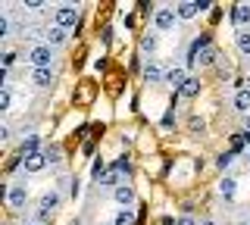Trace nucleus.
I'll return each mask as SVG.
<instances>
[{"instance_id": "obj_20", "label": "nucleus", "mask_w": 250, "mask_h": 225, "mask_svg": "<svg viewBox=\"0 0 250 225\" xmlns=\"http://www.w3.org/2000/svg\"><path fill=\"white\" fill-rule=\"evenodd\" d=\"M62 38H66V35H62V28H60V25L47 28V41H50V44H62Z\"/></svg>"}, {"instance_id": "obj_5", "label": "nucleus", "mask_w": 250, "mask_h": 225, "mask_svg": "<svg viewBox=\"0 0 250 225\" xmlns=\"http://www.w3.org/2000/svg\"><path fill=\"white\" fill-rule=\"evenodd\" d=\"M113 200H116L122 209H128L131 204H135V191L125 188V184H119V188H113Z\"/></svg>"}, {"instance_id": "obj_27", "label": "nucleus", "mask_w": 250, "mask_h": 225, "mask_svg": "<svg viewBox=\"0 0 250 225\" xmlns=\"http://www.w3.org/2000/svg\"><path fill=\"white\" fill-rule=\"evenodd\" d=\"M197 10L207 13V10H213V3H209V0H197Z\"/></svg>"}, {"instance_id": "obj_13", "label": "nucleus", "mask_w": 250, "mask_h": 225, "mask_svg": "<svg viewBox=\"0 0 250 225\" xmlns=\"http://www.w3.org/2000/svg\"><path fill=\"white\" fill-rule=\"evenodd\" d=\"M234 44H238L241 53H250V32H244V28H241V32L234 35Z\"/></svg>"}, {"instance_id": "obj_28", "label": "nucleus", "mask_w": 250, "mask_h": 225, "mask_svg": "<svg viewBox=\"0 0 250 225\" xmlns=\"http://www.w3.org/2000/svg\"><path fill=\"white\" fill-rule=\"evenodd\" d=\"M178 225H197V219H191V216H182V219H178Z\"/></svg>"}, {"instance_id": "obj_22", "label": "nucleus", "mask_w": 250, "mask_h": 225, "mask_svg": "<svg viewBox=\"0 0 250 225\" xmlns=\"http://www.w3.org/2000/svg\"><path fill=\"white\" fill-rule=\"evenodd\" d=\"M10 103H13V94H10V91H0V110H10Z\"/></svg>"}, {"instance_id": "obj_14", "label": "nucleus", "mask_w": 250, "mask_h": 225, "mask_svg": "<svg viewBox=\"0 0 250 225\" xmlns=\"http://www.w3.org/2000/svg\"><path fill=\"white\" fill-rule=\"evenodd\" d=\"M113 225H135V213H131V209H119L116 219H113Z\"/></svg>"}, {"instance_id": "obj_26", "label": "nucleus", "mask_w": 250, "mask_h": 225, "mask_svg": "<svg viewBox=\"0 0 250 225\" xmlns=\"http://www.w3.org/2000/svg\"><path fill=\"white\" fill-rule=\"evenodd\" d=\"M234 157H238V153H234V150H229V153H222V157H219V166L225 169V166H229V163H231Z\"/></svg>"}, {"instance_id": "obj_18", "label": "nucleus", "mask_w": 250, "mask_h": 225, "mask_svg": "<svg viewBox=\"0 0 250 225\" xmlns=\"http://www.w3.org/2000/svg\"><path fill=\"white\" fill-rule=\"evenodd\" d=\"M197 63H200V66H213V63H216V47H207V50H200Z\"/></svg>"}, {"instance_id": "obj_30", "label": "nucleus", "mask_w": 250, "mask_h": 225, "mask_svg": "<svg viewBox=\"0 0 250 225\" xmlns=\"http://www.w3.org/2000/svg\"><path fill=\"white\" fill-rule=\"evenodd\" d=\"M244 131H247V135H250V116H247V119H244Z\"/></svg>"}, {"instance_id": "obj_17", "label": "nucleus", "mask_w": 250, "mask_h": 225, "mask_svg": "<svg viewBox=\"0 0 250 225\" xmlns=\"http://www.w3.org/2000/svg\"><path fill=\"white\" fill-rule=\"evenodd\" d=\"M57 204H60V197L50 191V194H47V197L41 200V216H44V213H50V209H57Z\"/></svg>"}, {"instance_id": "obj_24", "label": "nucleus", "mask_w": 250, "mask_h": 225, "mask_svg": "<svg viewBox=\"0 0 250 225\" xmlns=\"http://www.w3.org/2000/svg\"><path fill=\"white\" fill-rule=\"evenodd\" d=\"M116 175H119V172H113V169H106V175L100 178V184H116ZM116 188H119V184H116Z\"/></svg>"}, {"instance_id": "obj_10", "label": "nucleus", "mask_w": 250, "mask_h": 225, "mask_svg": "<svg viewBox=\"0 0 250 225\" xmlns=\"http://www.w3.org/2000/svg\"><path fill=\"white\" fill-rule=\"evenodd\" d=\"M175 25V13L172 10H156V28H172Z\"/></svg>"}, {"instance_id": "obj_19", "label": "nucleus", "mask_w": 250, "mask_h": 225, "mask_svg": "<svg viewBox=\"0 0 250 225\" xmlns=\"http://www.w3.org/2000/svg\"><path fill=\"white\" fill-rule=\"evenodd\" d=\"M219 191H222L225 197H234V191H238V184H234V178H222V182H219Z\"/></svg>"}, {"instance_id": "obj_12", "label": "nucleus", "mask_w": 250, "mask_h": 225, "mask_svg": "<svg viewBox=\"0 0 250 225\" xmlns=\"http://www.w3.org/2000/svg\"><path fill=\"white\" fill-rule=\"evenodd\" d=\"M185 79H188V75H185V69H178V66H175V69H169V72H166V82H169V84H175V91H178V88L185 84Z\"/></svg>"}, {"instance_id": "obj_9", "label": "nucleus", "mask_w": 250, "mask_h": 225, "mask_svg": "<svg viewBox=\"0 0 250 225\" xmlns=\"http://www.w3.org/2000/svg\"><path fill=\"white\" fill-rule=\"evenodd\" d=\"M231 103H234V110L247 113V110H250V88H241L238 94H234V100H231Z\"/></svg>"}, {"instance_id": "obj_21", "label": "nucleus", "mask_w": 250, "mask_h": 225, "mask_svg": "<svg viewBox=\"0 0 250 225\" xmlns=\"http://www.w3.org/2000/svg\"><path fill=\"white\" fill-rule=\"evenodd\" d=\"M141 50H144V53H153V50H156V38H153V35H147L144 41H141Z\"/></svg>"}, {"instance_id": "obj_8", "label": "nucleus", "mask_w": 250, "mask_h": 225, "mask_svg": "<svg viewBox=\"0 0 250 225\" xmlns=\"http://www.w3.org/2000/svg\"><path fill=\"white\" fill-rule=\"evenodd\" d=\"M31 82H35L38 88H50V84H53V72H50V69H35V72H31Z\"/></svg>"}, {"instance_id": "obj_25", "label": "nucleus", "mask_w": 250, "mask_h": 225, "mask_svg": "<svg viewBox=\"0 0 250 225\" xmlns=\"http://www.w3.org/2000/svg\"><path fill=\"white\" fill-rule=\"evenodd\" d=\"M160 125H163V128H172V125H175V113L169 110L166 116H163V122H160Z\"/></svg>"}, {"instance_id": "obj_3", "label": "nucleus", "mask_w": 250, "mask_h": 225, "mask_svg": "<svg viewBox=\"0 0 250 225\" xmlns=\"http://www.w3.org/2000/svg\"><path fill=\"white\" fill-rule=\"evenodd\" d=\"M197 94H200V79H194V75H191V79H185V84L175 91V97H182V100H191V97H197Z\"/></svg>"}, {"instance_id": "obj_33", "label": "nucleus", "mask_w": 250, "mask_h": 225, "mask_svg": "<svg viewBox=\"0 0 250 225\" xmlns=\"http://www.w3.org/2000/svg\"><path fill=\"white\" fill-rule=\"evenodd\" d=\"M247 163H250V157H247Z\"/></svg>"}, {"instance_id": "obj_6", "label": "nucleus", "mask_w": 250, "mask_h": 225, "mask_svg": "<svg viewBox=\"0 0 250 225\" xmlns=\"http://www.w3.org/2000/svg\"><path fill=\"white\" fill-rule=\"evenodd\" d=\"M231 22L234 25H247L250 22V6L247 3H234L231 6Z\"/></svg>"}, {"instance_id": "obj_23", "label": "nucleus", "mask_w": 250, "mask_h": 225, "mask_svg": "<svg viewBox=\"0 0 250 225\" xmlns=\"http://www.w3.org/2000/svg\"><path fill=\"white\" fill-rule=\"evenodd\" d=\"M113 172H128V160H125V157H119V160L113 163Z\"/></svg>"}, {"instance_id": "obj_15", "label": "nucleus", "mask_w": 250, "mask_h": 225, "mask_svg": "<svg viewBox=\"0 0 250 225\" xmlns=\"http://www.w3.org/2000/svg\"><path fill=\"white\" fill-rule=\"evenodd\" d=\"M197 3H178V19H191V16H197Z\"/></svg>"}, {"instance_id": "obj_7", "label": "nucleus", "mask_w": 250, "mask_h": 225, "mask_svg": "<svg viewBox=\"0 0 250 225\" xmlns=\"http://www.w3.org/2000/svg\"><path fill=\"white\" fill-rule=\"evenodd\" d=\"M28 200V191L25 188H10V197H6V204H10L13 209H22Z\"/></svg>"}, {"instance_id": "obj_11", "label": "nucleus", "mask_w": 250, "mask_h": 225, "mask_svg": "<svg viewBox=\"0 0 250 225\" xmlns=\"http://www.w3.org/2000/svg\"><path fill=\"white\" fill-rule=\"evenodd\" d=\"M38 144H41V138H38V135H28L25 141H22V147H19V150H22V160L31 157V153H38Z\"/></svg>"}, {"instance_id": "obj_31", "label": "nucleus", "mask_w": 250, "mask_h": 225, "mask_svg": "<svg viewBox=\"0 0 250 225\" xmlns=\"http://www.w3.org/2000/svg\"><path fill=\"white\" fill-rule=\"evenodd\" d=\"M200 225H216V222H200Z\"/></svg>"}, {"instance_id": "obj_32", "label": "nucleus", "mask_w": 250, "mask_h": 225, "mask_svg": "<svg viewBox=\"0 0 250 225\" xmlns=\"http://www.w3.org/2000/svg\"><path fill=\"white\" fill-rule=\"evenodd\" d=\"M31 225H47V222H31Z\"/></svg>"}, {"instance_id": "obj_1", "label": "nucleus", "mask_w": 250, "mask_h": 225, "mask_svg": "<svg viewBox=\"0 0 250 225\" xmlns=\"http://www.w3.org/2000/svg\"><path fill=\"white\" fill-rule=\"evenodd\" d=\"M28 60H31V66H35V69H50L53 47H50V44H35L31 53H28Z\"/></svg>"}, {"instance_id": "obj_4", "label": "nucleus", "mask_w": 250, "mask_h": 225, "mask_svg": "<svg viewBox=\"0 0 250 225\" xmlns=\"http://www.w3.org/2000/svg\"><path fill=\"white\" fill-rule=\"evenodd\" d=\"M47 163H50V160H47V153H41V150H38V153H31V157H25V160H22V166H25V172H41V169L47 166Z\"/></svg>"}, {"instance_id": "obj_2", "label": "nucleus", "mask_w": 250, "mask_h": 225, "mask_svg": "<svg viewBox=\"0 0 250 225\" xmlns=\"http://www.w3.org/2000/svg\"><path fill=\"white\" fill-rule=\"evenodd\" d=\"M53 22H57L62 32H66V28H75V25H78V13L72 10V6H60L57 16H53Z\"/></svg>"}, {"instance_id": "obj_16", "label": "nucleus", "mask_w": 250, "mask_h": 225, "mask_svg": "<svg viewBox=\"0 0 250 225\" xmlns=\"http://www.w3.org/2000/svg\"><path fill=\"white\" fill-rule=\"evenodd\" d=\"M144 79H147V82H160V79H166V75H163V69H160V66H153V63H150V66H144Z\"/></svg>"}, {"instance_id": "obj_29", "label": "nucleus", "mask_w": 250, "mask_h": 225, "mask_svg": "<svg viewBox=\"0 0 250 225\" xmlns=\"http://www.w3.org/2000/svg\"><path fill=\"white\" fill-rule=\"evenodd\" d=\"M191 131H203V122L200 119H191Z\"/></svg>"}]
</instances>
